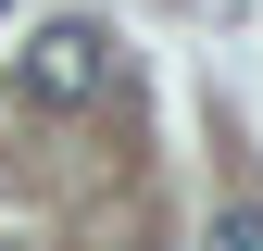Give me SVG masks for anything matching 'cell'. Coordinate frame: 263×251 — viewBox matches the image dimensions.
<instances>
[{
	"label": "cell",
	"mask_w": 263,
	"mask_h": 251,
	"mask_svg": "<svg viewBox=\"0 0 263 251\" xmlns=\"http://www.w3.org/2000/svg\"><path fill=\"white\" fill-rule=\"evenodd\" d=\"M13 76H25V101L76 113V101H101V88H113V38H101L88 13H63V25H38V38H25V63H13Z\"/></svg>",
	"instance_id": "cell-1"
},
{
	"label": "cell",
	"mask_w": 263,
	"mask_h": 251,
	"mask_svg": "<svg viewBox=\"0 0 263 251\" xmlns=\"http://www.w3.org/2000/svg\"><path fill=\"white\" fill-rule=\"evenodd\" d=\"M201 251H263V201H226V213H213V239H201Z\"/></svg>",
	"instance_id": "cell-2"
}]
</instances>
